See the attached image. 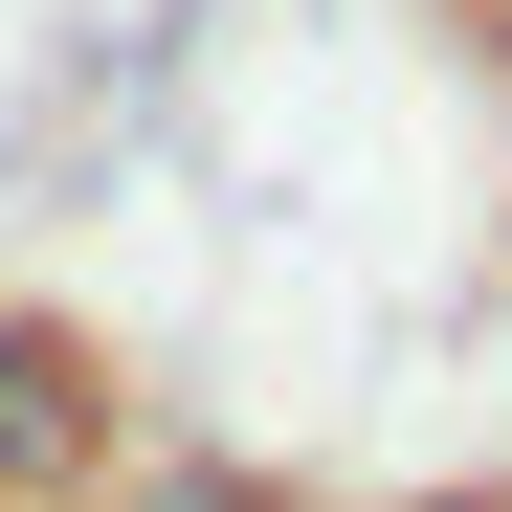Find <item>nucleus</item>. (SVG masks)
Returning <instances> with one entry per match:
<instances>
[{"instance_id": "f257e3e1", "label": "nucleus", "mask_w": 512, "mask_h": 512, "mask_svg": "<svg viewBox=\"0 0 512 512\" xmlns=\"http://www.w3.org/2000/svg\"><path fill=\"white\" fill-rule=\"evenodd\" d=\"M90 490H112V379H90V334L0 312V512H90Z\"/></svg>"}, {"instance_id": "f03ea898", "label": "nucleus", "mask_w": 512, "mask_h": 512, "mask_svg": "<svg viewBox=\"0 0 512 512\" xmlns=\"http://www.w3.org/2000/svg\"><path fill=\"white\" fill-rule=\"evenodd\" d=\"M90 512H290V490H268V468H223V446H112Z\"/></svg>"}, {"instance_id": "7ed1b4c3", "label": "nucleus", "mask_w": 512, "mask_h": 512, "mask_svg": "<svg viewBox=\"0 0 512 512\" xmlns=\"http://www.w3.org/2000/svg\"><path fill=\"white\" fill-rule=\"evenodd\" d=\"M423 512H512V490H423Z\"/></svg>"}]
</instances>
